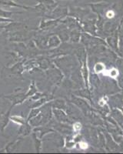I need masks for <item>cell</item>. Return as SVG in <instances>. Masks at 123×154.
<instances>
[{
    "instance_id": "6da1fadb",
    "label": "cell",
    "mask_w": 123,
    "mask_h": 154,
    "mask_svg": "<svg viewBox=\"0 0 123 154\" xmlns=\"http://www.w3.org/2000/svg\"><path fill=\"white\" fill-rule=\"evenodd\" d=\"M24 60L15 63L14 65L11 66H4L0 72L1 78L5 81L24 80L22 75L23 72H25L23 66Z\"/></svg>"
},
{
    "instance_id": "7a4b0ae2",
    "label": "cell",
    "mask_w": 123,
    "mask_h": 154,
    "mask_svg": "<svg viewBox=\"0 0 123 154\" xmlns=\"http://www.w3.org/2000/svg\"><path fill=\"white\" fill-rule=\"evenodd\" d=\"M7 39L12 42H26L32 39L37 33V29H29L28 28L19 30L14 32H6Z\"/></svg>"
},
{
    "instance_id": "3957f363",
    "label": "cell",
    "mask_w": 123,
    "mask_h": 154,
    "mask_svg": "<svg viewBox=\"0 0 123 154\" xmlns=\"http://www.w3.org/2000/svg\"><path fill=\"white\" fill-rule=\"evenodd\" d=\"M26 93L22 89H16L14 92L9 95H3L2 98L5 100H7L9 101V103L11 104V106L14 108L16 106L21 105L24 102L27 100V97L26 96Z\"/></svg>"
},
{
    "instance_id": "277c9868",
    "label": "cell",
    "mask_w": 123,
    "mask_h": 154,
    "mask_svg": "<svg viewBox=\"0 0 123 154\" xmlns=\"http://www.w3.org/2000/svg\"><path fill=\"white\" fill-rule=\"evenodd\" d=\"M28 28L26 24L21 23V22H15L12 21L11 23L5 24L4 28V31L5 32H14L19 31V30L24 29Z\"/></svg>"
},
{
    "instance_id": "5b68a950",
    "label": "cell",
    "mask_w": 123,
    "mask_h": 154,
    "mask_svg": "<svg viewBox=\"0 0 123 154\" xmlns=\"http://www.w3.org/2000/svg\"><path fill=\"white\" fill-rule=\"evenodd\" d=\"M12 109H13V107L11 106L6 112L0 113V131L2 132V133L10 122L11 111H12Z\"/></svg>"
},
{
    "instance_id": "8992f818",
    "label": "cell",
    "mask_w": 123,
    "mask_h": 154,
    "mask_svg": "<svg viewBox=\"0 0 123 154\" xmlns=\"http://www.w3.org/2000/svg\"><path fill=\"white\" fill-rule=\"evenodd\" d=\"M22 137H19V138L15 140L14 141H12V142H10L8 144H6L5 146L4 147L5 152H14L19 150L20 146H21L22 141Z\"/></svg>"
},
{
    "instance_id": "52a82bcc",
    "label": "cell",
    "mask_w": 123,
    "mask_h": 154,
    "mask_svg": "<svg viewBox=\"0 0 123 154\" xmlns=\"http://www.w3.org/2000/svg\"><path fill=\"white\" fill-rule=\"evenodd\" d=\"M32 130H33V127L27 121L26 123L20 126V128L18 130V136L20 137H27L32 133Z\"/></svg>"
},
{
    "instance_id": "ba28073f",
    "label": "cell",
    "mask_w": 123,
    "mask_h": 154,
    "mask_svg": "<svg viewBox=\"0 0 123 154\" xmlns=\"http://www.w3.org/2000/svg\"><path fill=\"white\" fill-rule=\"evenodd\" d=\"M48 38L46 36L41 35H37L35 34V36L33 37V41L35 42V45L39 49H46V46H48Z\"/></svg>"
},
{
    "instance_id": "9c48e42d",
    "label": "cell",
    "mask_w": 123,
    "mask_h": 154,
    "mask_svg": "<svg viewBox=\"0 0 123 154\" xmlns=\"http://www.w3.org/2000/svg\"><path fill=\"white\" fill-rule=\"evenodd\" d=\"M35 61H36L37 64H38V66H39V69L46 70L49 68V63L46 57L39 55V56H37L36 57H35Z\"/></svg>"
},
{
    "instance_id": "30bf717a",
    "label": "cell",
    "mask_w": 123,
    "mask_h": 154,
    "mask_svg": "<svg viewBox=\"0 0 123 154\" xmlns=\"http://www.w3.org/2000/svg\"><path fill=\"white\" fill-rule=\"evenodd\" d=\"M31 136H32V140H33L34 146H35V151H36L37 152H40L42 148V139L39 138V137L37 136V133H35V132H32V133H31Z\"/></svg>"
},
{
    "instance_id": "8fae6325",
    "label": "cell",
    "mask_w": 123,
    "mask_h": 154,
    "mask_svg": "<svg viewBox=\"0 0 123 154\" xmlns=\"http://www.w3.org/2000/svg\"><path fill=\"white\" fill-rule=\"evenodd\" d=\"M38 92H39V90H38V88H37L36 82H35V80H32L31 82H30V85L28 86V89H27L26 93L27 100L32 96L35 95L36 93H38Z\"/></svg>"
},
{
    "instance_id": "7c38bea8",
    "label": "cell",
    "mask_w": 123,
    "mask_h": 154,
    "mask_svg": "<svg viewBox=\"0 0 123 154\" xmlns=\"http://www.w3.org/2000/svg\"><path fill=\"white\" fill-rule=\"evenodd\" d=\"M10 121L20 126V125H22L25 123H26L27 118H25L22 114H20V115H11Z\"/></svg>"
},
{
    "instance_id": "4fadbf2b",
    "label": "cell",
    "mask_w": 123,
    "mask_h": 154,
    "mask_svg": "<svg viewBox=\"0 0 123 154\" xmlns=\"http://www.w3.org/2000/svg\"><path fill=\"white\" fill-rule=\"evenodd\" d=\"M59 43V39L56 35H52L48 38V47H56Z\"/></svg>"
},
{
    "instance_id": "5bb4252c",
    "label": "cell",
    "mask_w": 123,
    "mask_h": 154,
    "mask_svg": "<svg viewBox=\"0 0 123 154\" xmlns=\"http://www.w3.org/2000/svg\"><path fill=\"white\" fill-rule=\"evenodd\" d=\"M0 4L1 5H7V6H15V7H20L23 8V9H29L28 7H26V6H22V5H18V4L15 3L12 1H10V0H0Z\"/></svg>"
},
{
    "instance_id": "9a60e30c",
    "label": "cell",
    "mask_w": 123,
    "mask_h": 154,
    "mask_svg": "<svg viewBox=\"0 0 123 154\" xmlns=\"http://www.w3.org/2000/svg\"><path fill=\"white\" fill-rule=\"evenodd\" d=\"M41 112V108H32L30 109V112H28V116H27V121H28L29 119H31L32 118L36 116L39 112Z\"/></svg>"
},
{
    "instance_id": "2e32d148",
    "label": "cell",
    "mask_w": 123,
    "mask_h": 154,
    "mask_svg": "<svg viewBox=\"0 0 123 154\" xmlns=\"http://www.w3.org/2000/svg\"><path fill=\"white\" fill-rule=\"evenodd\" d=\"M45 95H46L45 93H39V92H38V93H35V95H33V96H32L31 97H29L28 100H32V101H35V100H39V99H41V98H42V97L46 96Z\"/></svg>"
},
{
    "instance_id": "e0dca14e",
    "label": "cell",
    "mask_w": 123,
    "mask_h": 154,
    "mask_svg": "<svg viewBox=\"0 0 123 154\" xmlns=\"http://www.w3.org/2000/svg\"><path fill=\"white\" fill-rule=\"evenodd\" d=\"M13 14H15V12L4 11L0 9V17H4V18H7V19H10V17Z\"/></svg>"
},
{
    "instance_id": "ac0fdd59",
    "label": "cell",
    "mask_w": 123,
    "mask_h": 154,
    "mask_svg": "<svg viewBox=\"0 0 123 154\" xmlns=\"http://www.w3.org/2000/svg\"><path fill=\"white\" fill-rule=\"evenodd\" d=\"M7 105L8 104L5 103L3 101H2V100H0V113H1V112H6V111L9 109H5L6 106H7Z\"/></svg>"
},
{
    "instance_id": "d6986e66",
    "label": "cell",
    "mask_w": 123,
    "mask_h": 154,
    "mask_svg": "<svg viewBox=\"0 0 123 154\" xmlns=\"http://www.w3.org/2000/svg\"><path fill=\"white\" fill-rule=\"evenodd\" d=\"M14 21L11 19H7V18L0 17V24H7V23H11V22Z\"/></svg>"
},
{
    "instance_id": "ffe728a7",
    "label": "cell",
    "mask_w": 123,
    "mask_h": 154,
    "mask_svg": "<svg viewBox=\"0 0 123 154\" xmlns=\"http://www.w3.org/2000/svg\"><path fill=\"white\" fill-rule=\"evenodd\" d=\"M95 69L96 72H100L101 70L103 69L104 66H102V64H101V63H98V64H96V66H95Z\"/></svg>"
},
{
    "instance_id": "44dd1931",
    "label": "cell",
    "mask_w": 123,
    "mask_h": 154,
    "mask_svg": "<svg viewBox=\"0 0 123 154\" xmlns=\"http://www.w3.org/2000/svg\"><path fill=\"white\" fill-rule=\"evenodd\" d=\"M106 16H107L108 18H113L115 16V13L112 10H110L106 13Z\"/></svg>"
},
{
    "instance_id": "7402d4cb",
    "label": "cell",
    "mask_w": 123,
    "mask_h": 154,
    "mask_svg": "<svg viewBox=\"0 0 123 154\" xmlns=\"http://www.w3.org/2000/svg\"><path fill=\"white\" fill-rule=\"evenodd\" d=\"M118 75V72H117V70L116 69H112L110 72V75L112 77H116V75Z\"/></svg>"
},
{
    "instance_id": "603a6c76",
    "label": "cell",
    "mask_w": 123,
    "mask_h": 154,
    "mask_svg": "<svg viewBox=\"0 0 123 154\" xmlns=\"http://www.w3.org/2000/svg\"><path fill=\"white\" fill-rule=\"evenodd\" d=\"M81 129V124L79 123H76V124L74 125V130H79Z\"/></svg>"
},
{
    "instance_id": "cb8c5ba5",
    "label": "cell",
    "mask_w": 123,
    "mask_h": 154,
    "mask_svg": "<svg viewBox=\"0 0 123 154\" xmlns=\"http://www.w3.org/2000/svg\"><path fill=\"white\" fill-rule=\"evenodd\" d=\"M80 146H81L82 148H83V149H86V148H87V144L85 143H82Z\"/></svg>"
},
{
    "instance_id": "d4e9b609",
    "label": "cell",
    "mask_w": 123,
    "mask_h": 154,
    "mask_svg": "<svg viewBox=\"0 0 123 154\" xmlns=\"http://www.w3.org/2000/svg\"><path fill=\"white\" fill-rule=\"evenodd\" d=\"M3 31H4V29L0 28V35H1V34H2V32H3Z\"/></svg>"
},
{
    "instance_id": "484cf974",
    "label": "cell",
    "mask_w": 123,
    "mask_h": 154,
    "mask_svg": "<svg viewBox=\"0 0 123 154\" xmlns=\"http://www.w3.org/2000/svg\"><path fill=\"white\" fill-rule=\"evenodd\" d=\"M0 137H5V136H4V134H3V133H2V132H1V131H0Z\"/></svg>"
}]
</instances>
